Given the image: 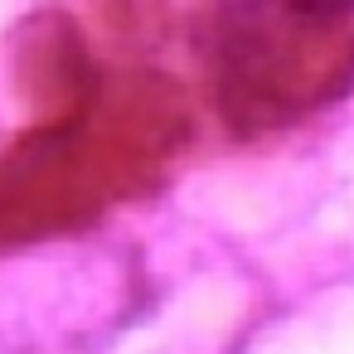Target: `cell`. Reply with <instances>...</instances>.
<instances>
[{
  "label": "cell",
  "mask_w": 354,
  "mask_h": 354,
  "mask_svg": "<svg viewBox=\"0 0 354 354\" xmlns=\"http://www.w3.org/2000/svg\"><path fill=\"white\" fill-rule=\"evenodd\" d=\"M354 10H238L214 39L218 102L243 127H281L349 83Z\"/></svg>",
  "instance_id": "1"
}]
</instances>
